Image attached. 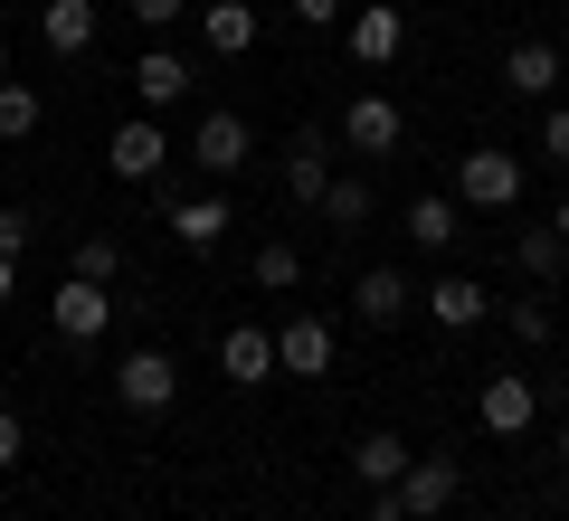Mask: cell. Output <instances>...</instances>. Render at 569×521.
<instances>
[{"label":"cell","mask_w":569,"mask_h":521,"mask_svg":"<svg viewBox=\"0 0 569 521\" xmlns=\"http://www.w3.org/2000/svg\"><path fill=\"white\" fill-rule=\"evenodd\" d=\"M522 190H531V171H522V152H503V142H475V152L456 161V200H466V209L512 219V209H522Z\"/></svg>","instance_id":"1"},{"label":"cell","mask_w":569,"mask_h":521,"mask_svg":"<svg viewBox=\"0 0 569 521\" xmlns=\"http://www.w3.org/2000/svg\"><path fill=\"white\" fill-rule=\"evenodd\" d=\"M162 161H171V142H162V123H152V114H123V123H114V142H104V171H114L123 190L162 181Z\"/></svg>","instance_id":"2"},{"label":"cell","mask_w":569,"mask_h":521,"mask_svg":"<svg viewBox=\"0 0 569 521\" xmlns=\"http://www.w3.org/2000/svg\"><path fill=\"white\" fill-rule=\"evenodd\" d=\"M114 399L133 408V418H162V408L181 399V370H171V351H123V361H114Z\"/></svg>","instance_id":"3"},{"label":"cell","mask_w":569,"mask_h":521,"mask_svg":"<svg viewBox=\"0 0 569 521\" xmlns=\"http://www.w3.org/2000/svg\"><path fill=\"white\" fill-rule=\"evenodd\" d=\"M389 493H399V512H408V521H437L456 493H466V474H456V455H408V474L389 483Z\"/></svg>","instance_id":"4"},{"label":"cell","mask_w":569,"mask_h":521,"mask_svg":"<svg viewBox=\"0 0 569 521\" xmlns=\"http://www.w3.org/2000/svg\"><path fill=\"white\" fill-rule=\"evenodd\" d=\"M342 48H351V67H389L408 48V20H399V0H361L342 20Z\"/></svg>","instance_id":"5"},{"label":"cell","mask_w":569,"mask_h":521,"mask_svg":"<svg viewBox=\"0 0 569 521\" xmlns=\"http://www.w3.org/2000/svg\"><path fill=\"white\" fill-rule=\"evenodd\" d=\"M342 142H351L361 161H380V152H399V142H408V114H399L389 96H351V104H342Z\"/></svg>","instance_id":"6"},{"label":"cell","mask_w":569,"mask_h":521,"mask_svg":"<svg viewBox=\"0 0 569 521\" xmlns=\"http://www.w3.org/2000/svg\"><path fill=\"white\" fill-rule=\"evenodd\" d=\"M332 370V322L323 313H295L276 332V380H323Z\"/></svg>","instance_id":"7"},{"label":"cell","mask_w":569,"mask_h":521,"mask_svg":"<svg viewBox=\"0 0 569 521\" xmlns=\"http://www.w3.org/2000/svg\"><path fill=\"white\" fill-rule=\"evenodd\" d=\"M190 161H200L209 181H228V171H247V114H228V104H209L200 133H190Z\"/></svg>","instance_id":"8"},{"label":"cell","mask_w":569,"mask_h":521,"mask_svg":"<svg viewBox=\"0 0 569 521\" xmlns=\"http://www.w3.org/2000/svg\"><path fill=\"white\" fill-rule=\"evenodd\" d=\"M399 228H408V247H427V257H437V247L466 238V200H456V190H418V200L399 209Z\"/></svg>","instance_id":"9"},{"label":"cell","mask_w":569,"mask_h":521,"mask_svg":"<svg viewBox=\"0 0 569 521\" xmlns=\"http://www.w3.org/2000/svg\"><path fill=\"white\" fill-rule=\"evenodd\" d=\"M219 380L228 389H266L276 380V332H266V322H238V332L219 341Z\"/></svg>","instance_id":"10"},{"label":"cell","mask_w":569,"mask_h":521,"mask_svg":"<svg viewBox=\"0 0 569 521\" xmlns=\"http://www.w3.org/2000/svg\"><path fill=\"white\" fill-rule=\"evenodd\" d=\"M104 322H114V294L96 275H67L58 284V341H104Z\"/></svg>","instance_id":"11"},{"label":"cell","mask_w":569,"mask_h":521,"mask_svg":"<svg viewBox=\"0 0 569 521\" xmlns=\"http://www.w3.org/2000/svg\"><path fill=\"white\" fill-rule=\"evenodd\" d=\"M96 29H104L96 0H39V39H48V58H86V48H96Z\"/></svg>","instance_id":"12"},{"label":"cell","mask_w":569,"mask_h":521,"mask_svg":"<svg viewBox=\"0 0 569 521\" xmlns=\"http://www.w3.org/2000/svg\"><path fill=\"white\" fill-rule=\"evenodd\" d=\"M475 418H485V437H522V427L541 418V389H531V380H512V370H503V380H485Z\"/></svg>","instance_id":"13"},{"label":"cell","mask_w":569,"mask_h":521,"mask_svg":"<svg viewBox=\"0 0 569 521\" xmlns=\"http://www.w3.org/2000/svg\"><path fill=\"white\" fill-rule=\"evenodd\" d=\"M323 190H332V133H295V152H284V200L323 209Z\"/></svg>","instance_id":"14"},{"label":"cell","mask_w":569,"mask_h":521,"mask_svg":"<svg viewBox=\"0 0 569 521\" xmlns=\"http://www.w3.org/2000/svg\"><path fill=\"white\" fill-rule=\"evenodd\" d=\"M228 228H238V209H228L219 190H200V200H171V238H181L190 257H209V247H219Z\"/></svg>","instance_id":"15"},{"label":"cell","mask_w":569,"mask_h":521,"mask_svg":"<svg viewBox=\"0 0 569 521\" xmlns=\"http://www.w3.org/2000/svg\"><path fill=\"white\" fill-rule=\"evenodd\" d=\"M427 313H437V322H447V332H475V322H485L493 313V294H485V284H475V275H437V284H427Z\"/></svg>","instance_id":"16"},{"label":"cell","mask_w":569,"mask_h":521,"mask_svg":"<svg viewBox=\"0 0 569 521\" xmlns=\"http://www.w3.org/2000/svg\"><path fill=\"white\" fill-rule=\"evenodd\" d=\"M200 39H209V58H247L257 48V10L247 0H200Z\"/></svg>","instance_id":"17"},{"label":"cell","mask_w":569,"mask_h":521,"mask_svg":"<svg viewBox=\"0 0 569 521\" xmlns=\"http://www.w3.org/2000/svg\"><path fill=\"white\" fill-rule=\"evenodd\" d=\"M133 96L142 104H181L190 96V58H181V48H142V58H133Z\"/></svg>","instance_id":"18"},{"label":"cell","mask_w":569,"mask_h":521,"mask_svg":"<svg viewBox=\"0 0 569 521\" xmlns=\"http://www.w3.org/2000/svg\"><path fill=\"white\" fill-rule=\"evenodd\" d=\"M351 303H361V322H399V313H408L418 294H408V275H399V265H361Z\"/></svg>","instance_id":"19"},{"label":"cell","mask_w":569,"mask_h":521,"mask_svg":"<svg viewBox=\"0 0 569 521\" xmlns=\"http://www.w3.org/2000/svg\"><path fill=\"white\" fill-rule=\"evenodd\" d=\"M503 86H512V96H550V86H560V48H541V39H512Z\"/></svg>","instance_id":"20"},{"label":"cell","mask_w":569,"mask_h":521,"mask_svg":"<svg viewBox=\"0 0 569 521\" xmlns=\"http://www.w3.org/2000/svg\"><path fill=\"white\" fill-rule=\"evenodd\" d=\"M351 474H361L370 493H380V483H399V474H408V437H389V427H370V437L351 445Z\"/></svg>","instance_id":"21"},{"label":"cell","mask_w":569,"mask_h":521,"mask_svg":"<svg viewBox=\"0 0 569 521\" xmlns=\"http://www.w3.org/2000/svg\"><path fill=\"white\" fill-rule=\"evenodd\" d=\"M247 275H257L266 294H295V284H305V257H295V238H266L257 257H247Z\"/></svg>","instance_id":"22"},{"label":"cell","mask_w":569,"mask_h":521,"mask_svg":"<svg viewBox=\"0 0 569 521\" xmlns=\"http://www.w3.org/2000/svg\"><path fill=\"white\" fill-rule=\"evenodd\" d=\"M29 133H39V86L0 77V142H29Z\"/></svg>","instance_id":"23"},{"label":"cell","mask_w":569,"mask_h":521,"mask_svg":"<svg viewBox=\"0 0 569 521\" xmlns=\"http://www.w3.org/2000/svg\"><path fill=\"white\" fill-rule=\"evenodd\" d=\"M512 257H522V275H560L569 247H560V228H522V238H512Z\"/></svg>","instance_id":"24"},{"label":"cell","mask_w":569,"mask_h":521,"mask_svg":"<svg viewBox=\"0 0 569 521\" xmlns=\"http://www.w3.org/2000/svg\"><path fill=\"white\" fill-rule=\"evenodd\" d=\"M323 219L332 228H370V181H332L323 190Z\"/></svg>","instance_id":"25"},{"label":"cell","mask_w":569,"mask_h":521,"mask_svg":"<svg viewBox=\"0 0 569 521\" xmlns=\"http://www.w3.org/2000/svg\"><path fill=\"white\" fill-rule=\"evenodd\" d=\"M77 275L114 284V275H123V247H114V238H77Z\"/></svg>","instance_id":"26"},{"label":"cell","mask_w":569,"mask_h":521,"mask_svg":"<svg viewBox=\"0 0 569 521\" xmlns=\"http://www.w3.org/2000/svg\"><path fill=\"white\" fill-rule=\"evenodd\" d=\"M512 313V341H522V351H541L550 332H560V322H550V303H503Z\"/></svg>","instance_id":"27"},{"label":"cell","mask_w":569,"mask_h":521,"mask_svg":"<svg viewBox=\"0 0 569 521\" xmlns=\"http://www.w3.org/2000/svg\"><path fill=\"white\" fill-rule=\"evenodd\" d=\"M29 238H39V219L29 209H0V257H29Z\"/></svg>","instance_id":"28"},{"label":"cell","mask_w":569,"mask_h":521,"mask_svg":"<svg viewBox=\"0 0 569 521\" xmlns=\"http://www.w3.org/2000/svg\"><path fill=\"white\" fill-rule=\"evenodd\" d=\"M284 10H295L305 29H342L351 20V0H284Z\"/></svg>","instance_id":"29"},{"label":"cell","mask_w":569,"mask_h":521,"mask_svg":"<svg viewBox=\"0 0 569 521\" xmlns=\"http://www.w3.org/2000/svg\"><path fill=\"white\" fill-rule=\"evenodd\" d=\"M541 152L569 161V104H550V114H541Z\"/></svg>","instance_id":"30"},{"label":"cell","mask_w":569,"mask_h":521,"mask_svg":"<svg viewBox=\"0 0 569 521\" xmlns=\"http://www.w3.org/2000/svg\"><path fill=\"white\" fill-rule=\"evenodd\" d=\"M20 455H29V427L10 418V408H0V474H10V464H20Z\"/></svg>","instance_id":"31"},{"label":"cell","mask_w":569,"mask_h":521,"mask_svg":"<svg viewBox=\"0 0 569 521\" xmlns=\"http://www.w3.org/2000/svg\"><path fill=\"white\" fill-rule=\"evenodd\" d=\"M181 10H190V0H133V20H142V29H171Z\"/></svg>","instance_id":"32"},{"label":"cell","mask_w":569,"mask_h":521,"mask_svg":"<svg viewBox=\"0 0 569 521\" xmlns=\"http://www.w3.org/2000/svg\"><path fill=\"white\" fill-rule=\"evenodd\" d=\"M370 521H408V512H399V493H389V483H380V493H370Z\"/></svg>","instance_id":"33"},{"label":"cell","mask_w":569,"mask_h":521,"mask_svg":"<svg viewBox=\"0 0 569 521\" xmlns=\"http://www.w3.org/2000/svg\"><path fill=\"white\" fill-rule=\"evenodd\" d=\"M10 294H20V257H0V303H10Z\"/></svg>","instance_id":"34"},{"label":"cell","mask_w":569,"mask_h":521,"mask_svg":"<svg viewBox=\"0 0 569 521\" xmlns=\"http://www.w3.org/2000/svg\"><path fill=\"white\" fill-rule=\"evenodd\" d=\"M550 228H560V247H569V200H560V209H550Z\"/></svg>","instance_id":"35"},{"label":"cell","mask_w":569,"mask_h":521,"mask_svg":"<svg viewBox=\"0 0 569 521\" xmlns=\"http://www.w3.org/2000/svg\"><path fill=\"white\" fill-rule=\"evenodd\" d=\"M0 77H10V39H0Z\"/></svg>","instance_id":"36"},{"label":"cell","mask_w":569,"mask_h":521,"mask_svg":"<svg viewBox=\"0 0 569 521\" xmlns=\"http://www.w3.org/2000/svg\"><path fill=\"white\" fill-rule=\"evenodd\" d=\"M560 455H569V418H560Z\"/></svg>","instance_id":"37"}]
</instances>
